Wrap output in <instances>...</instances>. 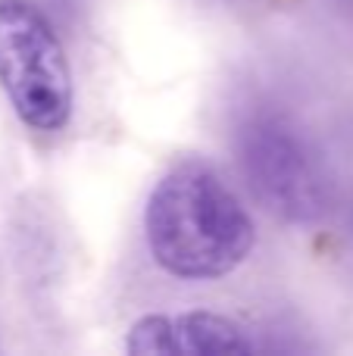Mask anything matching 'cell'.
Instances as JSON below:
<instances>
[{
    "instance_id": "6da1fadb",
    "label": "cell",
    "mask_w": 353,
    "mask_h": 356,
    "mask_svg": "<svg viewBox=\"0 0 353 356\" xmlns=\"http://www.w3.org/2000/svg\"><path fill=\"white\" fill-rule=\"evenodd\" d=\"M144 234L156 266L188 282L229 275L254 247L247 209L204 163H181L156 181L144 209Z\"/></svg>"
},
{
    "instance_id": "7a4b0ae2",
    "label": "cell",
    "mask_w": 353,
    "mask_h": 356,
    "mask_svg": "<svg viewBox=\"0 0 353 356\" xmlns=\"http://www.w3.org/2000/svg\"><path fill=\"white\" fill-rule=\"evenodd\" d=\"M0 85L28 129L60 131L72 119L66 47L31 0H0Z\"/></svg>"
},
{
    "instance_id": "3957f363",
    "label": "cell",
    "mask_w": 353,
    "mask_h": 356,
    "mask_svg": "<svg viewBox=\"0 0 353 356\" xmlns=\"http://www.w3.org/2000/svg\"><path fill=\"white\" fill-rule=\"evenodd\" d=\"M238 160L254 194L288 222H316L329 207V178L291 119L256 113L238 131Z\"/></svg>"
},
{
    "instance_id": "277c9868",
    "label": "cell",
    "mask_w": 353,
    "mask_h": 356,
    "mask_svg": "<svg viewBox=\"0 0 353 356\" xmlns=\"http://www.w3.org/2000/svg\"><path fill=\"white\" fill-rule=\"evenodd\" d=\"M125 350L135 356H210L269 350L247 325L206 309L141 316L125 334Z\"/></svg>"
}]
</instances>
